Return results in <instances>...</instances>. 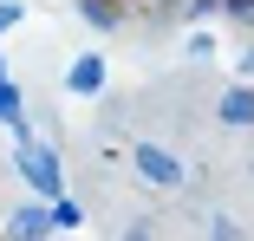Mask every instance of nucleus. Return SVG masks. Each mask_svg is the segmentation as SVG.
<instances>
[{"mask_svg":"<svg viewBox=\"0 0 254 241\" xmlns=\"http://www.w3.org/2000/svg\"><path fill=\"white\" fill-rule=\"evenodd\" d=\"M13 170L26 176V189H33V196H46V202H53V196H65V182H59V157L46 150V143L20 137V150H13Z\"/></svg>","mask_w":254,"mask_h":241,"instance_id":"obj_1","label":"nucleus"},{"mask_svg":"<svg viewBox=\"0 0 254 241\" xmlns=\"http://www.w3.org/2000/svg\"><path fill=\"white\" fill-rule=\"evenodd\" d=\"M130 163L143 170V182H157V189H176V182H183V163H176L170 150H157V143H137Z\"/></svg>","mask_w":254,"mask_h":241,"instance_id":"obj_2","label":"nucleus"},{"mask_svg":"<svg viewBox=\"0 0 254 241\" xmlns=\"http://www.w3.org/2000/svg\"><path fill=\"white\" fill-rule=\"evenodd\" d=\"M0 124L13 130V143H20V137H33V130H26V91H20L13 78H0Z\"/></svg>","mask_w":254,"mask_h":241,"instance_id":"obj_3","label":"nucleus"},{"mask_svg":"<svg viewBox=\"0 0 254 241\" xmlns=\"http://www.w3.org/2000/svg\"><path fill=\"white\" fill-rule=\"evenodd\" d=\"M7 235H20V241H33V235H53V209H39V202H26V209H13V222H7Z\"/></svg>","mask_w":254,"mask_h":241,"instance_id":"obj_4","label":"nucleus"},{"mask_svg":"<svg viewBox=\"0 0 254 241\" xmlns=\"http://www.w3.org/2000/svg\"><path fill=\"white\" fill-rule=\"evenodd\" d=\"M215 111H222V124H254V91L248 85H228Z\"/></svg>","mask_w":254,"mask_h":241,"instance_id":"obj_5","label":"nucleus"},{"mask_svg":"<svg viewBox=\"0 0 254 241\" xmlns=\"http://www.w3.org/2000/svg\"><path fill=\"white\" fill-rule=\"evenodd\" d=\"M65 85H72V91H85V98H91V91L105 85V59H72V72H65Z\"/></svg>","mask_w":254,"mask_h":241,"instance_id":"obj_6","label":"nucleus"},{"mask_svg":"<svg viewBox=\"0 0 254 241\" xmlns=\"http://www.w3.org/2000/svg\"><path fill=\"white\" fill-rule=\"evenodd\" d=\"M78 222H85V209L72 196H53V228H78Z\"/></svg>","mask_w":254,"mask_h":241,"instance_id":"obj_7","label":"nucleus"},{"mask_svg":"<svg viewBox=\"0 0 254 241\" xmlns=\"http://www.w3.org/2000/svg\"><path fill=\"white\" fill-rule=\"evenodd\" d=\"M13 20H20V7H13V0H0V33H7Z\"/></svg>","mask_w":254,"mask_h":241,"instance_id":"obj_8","label":"nucleus"}]
</instances>
